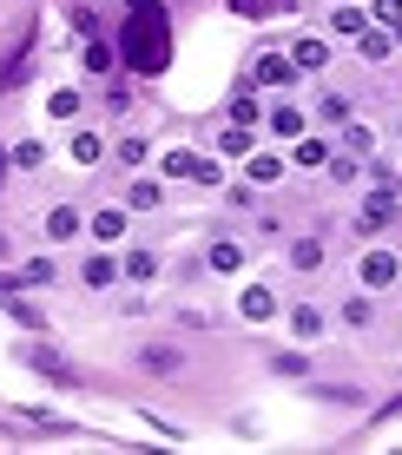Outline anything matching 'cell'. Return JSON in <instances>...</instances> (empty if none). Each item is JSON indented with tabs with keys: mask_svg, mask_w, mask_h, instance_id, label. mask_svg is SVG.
<instances>
[{
	"mask_svg": "<svg viewBox=\"0 0 402 455\" xmlns=\"http://www.w3.org/2000/svg\"><path fill=\"white\" fill-rule=\"evenodd\" d=\"M390 34H396V46H402V13H396V27H390Z\"/></svg>",
	"mask_w": 402,
	"mask_h": 455,
	"instance_id": "ab89813d",
	"label": "cell"
},
{
	"mask_svg": "<svg viewBox=\"0 0 402 455\" xmlns=\"http://www.w3.org/2000/svg\"><path fill=\"white\" fill-rule=\"evenodd\" d=\"M244 80H251V86H284V92H290V86H297V67H290V53H257Z\"/></svg>",
	"mask_w": 402,
	"mask_h": 455,
	"instance_id": "8992f818",
	"label": "cell"
},
{
	"mask_svg": "<svg viewBox=\"0 0 402 455\" xmlns=\"http://www.w3.org/2000/svg\"><path fill=\"white\" fill-rule=\"evenodd\" d=\"M73 34H99V13H92V7H73Z\"/></svg>",
	"mask_w": 402,
	"mask_h": 455,
	"instance_id": "8d00e7d4",
	"label": "cell"
},
{
	"mask_svg": "<svg viewBox=\"0 0 402 455\" xmlns=\"http://www.w3.org/2000/svg\"><path fill=\"white\" fill-rule=\"evenodd\" d=\"M138 370H146V376H178L185 350H178V343H138Z\"/></svg>",
	"mask_w": 402,
	"mask_h": 455,
	"instance_id": "9c48e42d",
	"label": "cell"
},
{
	"mask_svg": "<svg viewBox=\"0 0 402 455\" xmlns=\"http://www.w3.org/2000/svg\"><path fill=\"white\" fill-rule=\"evenodd\" d=\"M357 53L369 60V67H382V60L396 53V34H390V27H376V20H369L363 34H357Z\"/></svg>",
	"mask_w": 402,
	"mask_h": 455,
	"instance_id": "2e32d148",
	"label": "cell"
},
{
	"mask_svg": "<svg viewBox=\"0 0 402 455\" xmlns=\"http://www.w3.org/2000/svg\"><path fill=\"white\" fill-rule=\"evenodd\" d=\"M264 132H277V139H297V132H311V119H303V106H271L264 113Z\"/></svg>",
	"mask_w": 402,
	"mask_h": 455,
	"instance_id": "e0dca14e",
	"label": "cell"
},
{
	"mask_svg": "<svg viewBox=\"0 0 402 455\" xmlns=\"http://www.w3.org/2000/svg\"><path fill=\"white\" fill-rule=\"evenodd\" d=\"M80 284H86V291H113V284H119V258H113L106 244H99V251H92V258L80 264Z\"/></svg>",
	"mask_w": 402,
	"mask_h": 455,
	"instance_id": "30bf717a",
	"label": "cell"
},
{
	"mask_svg": "<svg viewBox=\"0 0 402 455\" xmlns=\"http://www.w3.org/2000/svg\"><path fill=\"white\" fill-rule=\"evenodd\" d=\"M238 13H271V0H231Z\"/></svg>",
	"mask_w": 402,
	"mask_h": 455,
	"instance_id": "f35d334b",
	"label": "cell"
},
{
	"mask_svg": "<svg viewBox=\"0 0 402 455\" xmlns=\"http://www.w3.org/2000/svg\"><path fill=\"white\" fill-rule=\"evenodd\" d=\"M336 323H343V331H369V323H376V297L369 291L343 297V304H336Z\"/></svg>",
	"mask_w": 402,
	"mask_h": 455,
	"instance_id": "9a60e30c",
	"label": "cell"
},
{
	"mask_svg": "<svg viewBox=\"0 0 402 455\" xmlns=\"http://www.w3.org/2000/svg\"><path fill=\"white\" fill-rule=\"evenodd\" d=\"M317 403H336V410H363V389L357 383H311Z\"/></svg>",
	"mask_w": 402,
	"mask_h": 455,
	"instance_id": "d4e9b609",
	"label": "cell"
},
{
	"mask_svg": "<svg viewBox=\"0 0 402 455\" xmlns=\"http://www.w3.org/2000/svg\"><path fill=\"white\" fill-rule=\"evenodd\" d=\"M86 238H92V244H106V251H119V244L132 238V212H126V205L86 212Z\"/></svg>",
	"mask_w": 402,
	"mask_h": 455,
	"instance_id": "3957f363",
	"label": "cell"
},
{
	"mask_svg": "<svg viewBox=\"0 0 402 455\" xmlns=\"http://www.w3.org/2000/svg\"><path fill=\"white\" fill-rule=\"evenodd\" d=\"M290 271H323V258H330V244L323 238H290Z\"/></svg>",
	"mask_w": 402,
	"mask_h": 455,
	"instance_id": "44dd1931",
	"label": "cell"
},
{
	"mask_svg": "<svg viewBox=\"0 0 402 455\" xmlns=\"http://www.w3.org/2000/svg\"><path fill=\"white\" fill-rule=\"evenodd\" d=\"M192 185H225V165L218 159H198V179Z\"/></svg>",
	"mask_w": 402,
	"mask_h": 455,
	"instance_id": "d590c367",
	"label": "cell"
},
{
	"mask_svg": "<svg viewBox=\"0 0 402 455\" xmlns=\"http://www.w3.org/2000/svg\"><path fill=\"white\" fill-rule=\"evenodd\" d=\"M330 27H336V40H357L363 27H369V7L363 0H336V13H330Z\"/></svg>",
	"mask_w": 402,
	"mask_h": 455,
	"instance_id": "ac0fdd59",
	"label": "cell"
},
{
	"mask_svg": "<svg viewBox=\"0 0 402 455\" xmlns=\"http://www.w3.org/2000/svg\"><path fill=\"white\" fill-rule=\"evenodd\" d=\"M264 119V106H257V86L238 80V92H231V125H257Z\"/></svg>",
	"mask_w": 402,
	"mask_h": 455,
	"instance_id": "7402d4cb",
	"label": "cell"
},
{
	"mask_svg": "<svg viewBox=\"0 0 402 455\" xmlns=\"http://www.w3.org/2000/svg\"><path fill=\"white\" fill-rule=\"evenodd\" d=\"M323 159H330V132H297V139H290V165L323 172Z\"/></svg>",
	"mask_w": 402,
	"mask_h": 455,
	"instance_id": "8fae6325",
	"label": "cell"
},
{
	"mask_svg": "<svg viewBox=\"0 0 402 455\" xmlns=\"http://www.w3.org/2000/svg\"><path fill=\"white\" fill-rule=\"evenodd\" d=\"M205 271L238 277V271H244V244H238V238H211V244H205Z\"/></svg>",
	"mask_w": 402,
	"mask_h": 455,
	"instance_id": "4fadbf2b",
	"label": "cell"
},
{
	"mask_svg": "<svg viewBox=\"0 0 402 455\" xmlns=\"http://www.w3.org/2000/svg\"><path fill=\"white\" fill-rule=\"evenodd\" d=\"M80 106H86L80 86H53V92H46V113H53V119H80Z\"/></svg>",
	"mask_w": 402,
	"mask_h": 455,
	"instance_id": "484cf974",
	"label": "cell"
},
{
	"mask_svg": "<svg viewBox=\"0 0 402 455\" xmlns=\"http://www.w3.org/2000/svg\"><path fill=\"white\" fill-rule=\"evenodd\" d=\"M20 363H34V370L46 376V383H59V389H73V383H80V370H73L67 356L53 350V343H20Z\"/></svg>",
	"mask_w": 402,
	"mask_h": 455,
	"instance_id": "277c9868",
	"label": "cell"
},
{
	"mask_svg": "<svg viewBox=\"0 0 402 455\" xmlns=\"http://www.w3.org/2000/svg\"><path fill=\"white\" fill-rule=\"evenodd\" d=\"M113 159L138 172V165H146V159H152V139H138V132H119V146H113Z\"/></svg>",
	"mask_w": 402,
	"mask_h": 455,
	"instance_id": "83f0119b",
	"label": "cell"
},
{
	"mask_svg": "<svg viewBox=\"0 0 402 455\" xmlns=\"http://www.w3.org/2000/svg\"><path fill=\"white\" fill-rule=\"evenodd\" d=\"M284 323H290V343H323V331H330V317L317 304H290Z\"/></svg>",
	"mask_w": 402,
	"mask_h": 455,
	"instance_id": "ba28073f",
	"label": "cell"
},
{
	"mask_svg": "<svg viewBox=\"0 0 402 455\" xmlns=\"http://www.w3.org/2000/svg\"><path fill=\"white\" fill-rule=\"evenodd\" d=\"M244 179L251 185H277L284 179V159H277V152H244Z\"/></svg>",
	"mask_w": 402,
	"mask_h": 455,
	"instance_id": "603a6c76",
	"label": "cell"
},
{
	"mask_svg": "<svg viewBox=\"0 0 402 455\" xmlns=\"http://www.w3.org/2000/svg\"><path fill=\"white\" fill-rule=\"evenodd\" d=\"M396 179H402V172H396Z\"/></svg>",
	"mask_w": 402,
	"mask_h": 455,
	"instance_id": "60d3db41",
	"label": "cell"
},
{
	"mask_svg": "<svg viewBox=\"0 0 402 455\" xmlns=\"http://www.w3.org/2000/svg\"><path fill=\"white\" fill-rule=\"evenodd\" d=\"M350 113H357V106H350V92H336V86H330V92H323V100H317V119L330 125V132H336V125H343Z\"/></svg>",
	"mask_w": 402,
	"mask_h": 455,
	"instance_id": "4316f807",
	"label": "cell"
},
{
	"mask_svg": "<svg viewBox=\"0 0 402 455\" xmlns=\"http://www.w3.org/2000/svg\"><path fill=\"white\" fill-rule=\"evenodd\" d=\"M40 159H46V146H40V139H20V146L7 152V165H20V172H34Z\"/></svg>",
	"mask_w": 402,
	"mask_h": 455,
	"instance_id": "d6a6232c",
	"label": "cell"
},
{
	"mask_svg": "<svg viewBox=\"0 0 402 455\" xmlns=\"http://www.w3.org/2000/svg\"><path fill=\"white\" fill-rule=\"evenodd\" d=\"M159 179H165V185H185V179H198V152H178V146H172V152L159 159Z\"/></svg>",
	"mask_w": 402,
	"mask_h": 455,
	"instance_id": "cb8c5ba5",
	"label": "cell"
},
{
	"mask_svg": "<svg viewBox=\"0 0 402 455\" xmlns=\"http://www.w3.org/2000/svg\"><path fill=\"white\" fill-rule=\"evenodd\" d=\"M132 106V86H106V113H126Z\"/></svg>",
	"mask_w": 402,
	"mask_h": 455,
	"instance_id": "74e56055",
	"label": "cell"
},
{
	"mask_svg": "<svg viewBox=\"0 0 402 455\" xmlns=\"http://www.w3.org/2000/svg\"><path fill=\"white\" fill-rule=\"evenodd\" d=\"M106 159V139L99 132H73V165H99Z\"/></svg>",
	"mask_w": 402,
	"mask_h": 455,
	"instance_id": "f546056e",
	"label": "cell"
},
{
	"mask_svg": "<svg viewBox=\"0 0 402 455\" xmlns=\"http://www.w3.org/2000/svg\"><path fill=\"white\" fill-rule=\"evenodd\" d=\"M53 277H59L53 258H27V264H20V284H53Z\"/></svg>",
	"mask_w": 402,
	"mask_h": 455,
	"instance_id": "1f68e13d",
	"label": "cell"
},
{
	"mask_svg": "<svg viewBox=\"0 0 402 455\" xmlns=\"http://www.w3.org/2000/svg\"><path fill=\"white\" fill-rule=\"evenodd\" d=\"M119 205L126 212H165V179H132Z\"/></svg>",
	"mask_w": 402,
	"mask_h": 455,
	"instance_id": "5bb4252c",
	"label": "cell"
},
{
	"mask_svg": "<svg viewBox=\"0 0 402 455\" xmlns=\"http://www.w3.org/2000/svg\"><path fill=\"white\" fill-rule=\"evenodd\" d=\"M271 376H311V350H271Z\"/></svg>",
	"mask_w": 402,
	"mask_h": 455,
	"instance_id": "f1b7e54d",
	"label": "cell"
},
{
	"mask_svg": "<svg viewBox=\"0 0 402 455\" xmlns=\"http://www.w3.org/2000/svg\"><path fill=\"white\" fill-rule=\"evenodd\" d=\"M218 152H225V159H244V152H251V125H225V132H218Z\"/></svg>",
	"mask_w": 402,
	"mask_h": 455,
	"instance_id": "4dcf8cb0",
	"label": "cell"
},
{
	"mask_svg": "<svg viewBox=\"0 0 402 455\" xmlns=\"http://www.w3.org/2000/svg\"><path fill=\"white\" fill-rule=\"evenodd\" d=\"M40 238H46V244H73V238H86V212H80V205H46Z\"/></svg>",
	"mask_w": 402,
	"mask_h": 455,
	"instance_id": "5b68a950",
	"label": "cell"
},
{
	"mask_svg": "<svg viewBox=\"0 0 402 455\" xmlns=\"http://www.w3.org/2000/svg\"><path fill=\"white\" fill-rule=\"evenodd\" d=\"M86 73H113V46H106V40L86 46Z\"/></svg>",
	"mask_w": 402,
	"mask_h": 455,
	"instance_id": "e575fe53",
	"label": "cell"
},
{
	"mask_svg": "<svg viewBox=\"0 0 402 455\" xmlns=\"http://www.w3.org/2000/svg\"><path fill=\"white\" fill-rule=\"evenodd\" d=\"M225 198H231V212H251L257 205V185L244 179V185H225Z\"/></svg>",
	"mask_w": 402,
	"mask_h": 455,
	"instance_id": "836d02e7",
	"label": "cell"
},
{
	"mask_svg": "<svg viewBox=\"0 0 402 455\" xmlns=\"http://www.w3.org/2000/svg\"><path fill=\"white\" fill-rule=\"evenodd\" d=\"M336 132H343V152H350V159H369V152H376V125H363L357 113L336 125Z\"/></svg>",
	"mask_w": 402,
	"mask_h": 455,
	"instance_id": "d6986e66",
	"label": "cell"
},
{
	"mask_svg": "<svg viewBox=\"0 0 402 455\" xmlns=\"http://www.w3.org/2000/svg\"><path fill=\"white\" fill-rule=\"evenodd\" d=\"M357 284H363L369 297L396 291V284H402V251H396V244H363V258H357Z\"/></svg>",
	"mask_w": 402,
	"mask_h": 455,
	"instance_id": "6da1fadb",
	"label": "cell"
},
{
	"mask_svg": "<svg viewBox=\"0 0 402 455\" xmlns=\"http://www.w3.org/2000/svg\"><path fill=\"white\" fill-rule=\"evenodd\" d=\"M277 310H284V297H277L271 284H244V291H238V317H244V323H271Z\"/></svg>",
	"mask_w": 402,
	"mask_h": 455,
	"instance_id": "52a82bcc",
	"label": "cell"
},
{
	"mask_svg": "<svg viewBox=\"0 0 402 455\" xmlns=\"http://www.w3.org/2000/svg\"><path fill=\"white\" fill-rule=\"evenodd\" d=\"M152 277H159V251L132 244L126 258H119V284H152Z\"/></svg>",
	"mask_w": 402,
	"mask_h": 455,
	"instance_id": "7c38bea8",
	"label": "cell"
},
{
	"mask_svg": "<svg viewBox=\"0 0 402 455\" xmlns=\"http://www.w3.org/2000/svg\"><path fill=\"white\" fill-rule=\"evenodd\" d=\"M396 212H402V179H390V185H369L363 218H357V238H376L382 225H396Z\"/></svg>",
	"mask_w": 402,
	"mask_h": 455,
	"instance_id": "7a4b0ae2",
	"label": "cell"
},
{
	"mask_svg": "<svg viewBox=\"0 0 402 455\" xmlns=\"http://www.w3.org/2000/svg\"><path fill=\"white\" fill-rule=\"evenodd\" d=\"M290 67H297V73H323V67H330V40H297V46H290Z\"/></svg>",
	"mask_w": 402,
	"mask_h": 455,
	"instance_id": "ffe728a7",
	"label": "cell"
}]
</instances>
